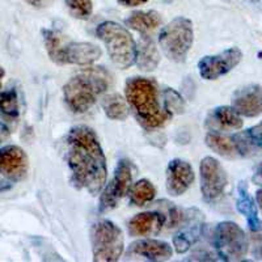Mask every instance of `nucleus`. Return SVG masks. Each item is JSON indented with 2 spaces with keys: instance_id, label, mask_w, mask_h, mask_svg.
<instances>
[{
  "instance_id": "7c9ffc66",
  "label": "nucleus",
  "mask_w": 262,
  "mask_h": 262,
  "mask_svg": "<svg viewBox=\"0 0 262 262\" xmlns=\"http://www.w3.org/2000/svg\"><path fill=\"white\" fill-rule=\"evenodd\" d=\"M253 181L256 182V184L262 185V163L259 164L258 168H257V170H256V173H254Z\"/></svg>"
},
{
  "instance_id": "a211bd4d",
  "label": "nucleus",
  "mask_w": 262,
  "mask_h": 262,
  "mask_svg": "<svg viewBox=\"0 0 262 262\" xmlns=\"http://www.w3.org/2000/svg\"><path fill=\"white\" fill-rule=\"evenodd\" d=\"M206 127L211 131L238 130L243 127V119L233 107L219 106L207 116Z\"/></svg>"
},
{
  "instance_id": "4468645a",
  "label": "nucleus",
  "mask_w": 262,
  "mask_h": 262,
  "mask_svg": "<svg viewBox=\"0 0 262 262\" xmlns=\"http://www.w3.org/2000/svg\"><path fill=\"white\" fill-rule=\"evenodd\" d=\"M184 228L174 235L173 244L177 253H185L191 248V245L200 238L202 233V217L196 210H189L185 212Z\"/></svg>"
},
{
  "instance_id": "0eeeda50",
  "label": "nucleus",
  "mask_w": 262,
  "mask_h": 262,
  "mask_svg": "<svg viewBox=\"0 0 262 262\" xmlns=\"http://www.w3.org/2000/svg\"><path fill=\"white\" fill-rule=\"evenodd\" d=\"M214 247L217 256L224 261L244 258L249 249L245 232L233 222H222L214 231Z\"/></svg>"
},
{
  "instance_id": "6ab92c4d",
  "label": "nucleus",
  "mask_w": 262,
  "mask_h": 262,
  "mask_svg": "<svg viewBox=\"0 0 262 262\" xmlns=\"http://www.w3.org/2000/svg\"><path fill=\"white\" fill-rule=\"evenodd\" d=\"M165 222L163 212H142L131 219L128 231L133 236H154L163 229Z\"/></svg>"
},
{
  "instance_id": "c85d7f7f",
  "label": "nucleus",
  "mask_w": 262,
  "mask_h": 262,
  "mask_svg": "<svg viewBox=\"0 0 262 262\" xmlns=\"http://www.w3.org/2000/svg\"><path fill=\"white\" fill-rule=\"evenodd\" d=\"M121 6H125V7H137L140 6V4H144L147 3L148 0H117Z\"/></svg>"
},
{
  "instance_id": "f3484780",
  "label": "nucleus",
  "mask_w": 262,
  "mask_h": 262,
  "mask_svg": "<svg viewBox=\"0 0 262 262\" xmlns=\"http://www.w3.org/2000/svg\"><path fill=\"white\" fill-rule=\"evenodd\" d=\"M238 156H256L262 152V121L258 125L232 135Z\"/></svg>"
},
{
  "instance_id": "9b49d317",
  "label": "nucleus",
  "mask_w": 262,
  "mask_h": 262,
  "mask_svg": "<svg viewBox=\"0 0 262 262\" xmlns=\"http://www.w3.org/2000/svg\"><path fill=\"white\" fill-rule=\"evenodd\" d=\"M29 160L24 149L17 146L0 148V173L11 181H21L28 174Z\"/></svg>"
},
{
  "instance_id": "5701e85b",
  "label": "nucleus",
  "mask_w": 262,
  "mask_h": 262,
  "mask_svg": "<svg viewBox=\"0 0 262 262\" xmlns=\"http://www.w3.org/2000/svg\"><path fill=\"white\" fill-rule=\"evenodd\" d=\"M102 109H104L105 114L114 121H125L130 113L127 102L118 93L105 96L102 98Z\"/></svg>"
},
{
  "instance_id": "b1692460",
  "label": "nucleus",
  "mask_w": 262,
  "mask_h": 262,
  "mask_svg": "<svg viewBox=\"0 0 262 262\" xmlns=\"http://www.w3.org/2000/svg\"><path fill=\"white\" fill-rule=\"evenodd\" d=\"M206 144L212 151L219 154L221 156H224V158H236V156H238L232 137H226V135L221 134L217 131H211V133L206 135Z\"/></svg>"
},
{
  "instance_id": "6e6552de",
  "label": "nucleus",
  "mask_w": 262,
  "mask_h": 262,
  "mask_svg": "<svg viewBox=\"0 0 262 262\" xmlns=\"http://www.w3.org/2000/svg\"><path fill=\"white\" fill-rule=\"evenodd\" d=\"M201 191L206 202H216L223 195L228 184V177L216 159L207 156L202 159L200 165Z\"/></svg>"
},
{
  "instance_id": "20e7f679",
  "label": "nucleus",
  "mask_w": 262,
  "mask_h": 262,
  "mask_svg": "<svg viewBox=\"0 0 262 262\" xmlns=\"http://www.w3.org/2000/svg\"><path fill=\"white\" fill-rule=\"evenodd\" d=\"M96 34L104 42L112 62L117 67L126 70L133 66L137 55V46L126 28L113 21H105L98 25Z\"/></svg>"
},
{
  "instance_id": "f257e3e1",
  "label": "nucleus",
  "mask_w": 262,
  "mask_h": 262,
  "mask_svg": "<svg viewBox=\"0 0 262 262\" xmlns=\"http://www.w3.org/2000/svg\"><path fill=\"white\" fill-rule=\"evenodd\" d=\"M66 158L75 188L92 195L100 193L106 181V159L92 128L86 126L71 128L66 138Z\"/></svg>"
},
{
  "instance_id": "cd10ccee",
  "label": "nucleus",
  "mask_w": 262,
  "mask_h": 262,
  "mask_svg": "<svg viewBox=\"0 0 262 262\" xmlns=\"http://www.w3.org/2000/svg\"><path fill=\"white\" fill-rule=\"evenodd\" d=\"M66 6L76 18L86 20L92 15V0H66Z\"/></svg>"
},
{
  "instance_id": "39448f33",
  "label": "nucleus",
  "mask_w": 262,
  "mask_h": 262,
  "mask_svg": "<svg viewBox=\"0 0 262 262\" xmlns=\"http://www.w3.org/2000/svg\"><path fill=\"white\" fill-rule=\"evenodd\" d=\"M193 39L191 21L189 18L177 17L163 28L159 37V43L167 58L172 62L182 63L188 58Z\"/></svg>"
},
{
  "instance_id": "9d476101",
  "label": "nucleus",
  "mask_w": 262,
  "mask_h": 262,
  "mask_svg": "<svg viewBox=\"0 0 262 262\" xmlns=\"http://www.w3.org/2000/svg\"><path fill=\"white\" fill-rule=\"evenodd\" d=\"M243 53L238 48H231L216 55L203 57L198 63V70L206 80H216L232 71L238 63L242 62Z\"/></svg>"
},
{
  "instance_id": "ddd939ff",
  "label": "nucleus",
  "mask_w": 262,
  "mask_h": 262,
  "mask_svg": "<svg viewBox=\"0 0 262 262\" xmlns=\"http://www.w3.org/2000/svg\"><path fill=\"white\" fill-rule=\"evenodd\" d=\"M194 182V172L190 164L174 159L167 168V190L170 195L180 196L188 191Z\"/></svg>"
},
{
  "instance_id": "aec40b11",
  "label": "nucleus",
  "mask_w": 262,
  "mask_h": 262,
  "mask_svg": "<svg viewBox=\"0 0 262 262\" xmlns=\"http://www.w3.org/2000/svg\"><path fill=\"white\" fill-rule=\"evenodd\" d=\"M238 196L237 202H236V207L237 211L242 212L245 217H247L248 227L250 231L253 232H258L262 229V222L258 217V211H257V206L254 203L253 198L250 196L249 191H248L247 186L244 182L238 185Z\"/></svg>"
},
{
  "instance_id": "72a5a7b5",
  "label": "nucleus",
  "mask_w": 262,
  "mask_h": 262,
  "mask_svg": "<svg viewBox=\"0 0 262 262\" xmlns=\"http://www.w3.org/2000/svg\"><path fill=\"white\" fill-rule=\"evenodd\" d=\"M173 2H174V0H164V3H167V4L173 3Z\"/></svg>"
},
{
  "instance_id": "dca6fc26",
  "label": "nucleus",
  "mask_w": 262,
  "mask_h": 262,
  "mask_svg": "<svg viewBox=\"0 0 262 262\" xmlns=\"http://www.w3.org/2000/svg\"><path fill=\"white\" fill-rule=\"evenodd\" d=\"M233 109L240 116L257 117L262 113V88L250 85L238 91L233 98Z\"/></svg>"
},
{
  "instance_id": "f03ea898",
  "label": "nucleus",
  "mask_w": 262,
  "mask_h": 262,
  "mask_svg": "<svg viewBox=\"0 0 262 262\" xmlns=\"http://www.w3.org/2000/svg\"><path fill=\"white\" fill-rule=\"evenodd\" d=\"M126 98L140 123L147 128H158L169 121L170 114L161 109L158 85L147 78H131L126 83Z\"/></svg>"
},
{
  "instance_id": "a878e982",
  "label": "nucleus",
  "mask_w": 262,
  "mask_h": 262,
  "mask_svg": "<svg viewBox=\"0 0 262 262\" xmlns=\"http://www.w3.org/2000/svg\"><path fill=\"white\" fill-rule=\"evenodd\" d=\"M18 96L15 90L0 92V114L8 121H15L18 118Z\"/></svg>"
},
{
  "instance_id": "1a4fd4ad",
  "label": "nucleus",
  "mask_w": 262,
  "mask_h": 262,
  "mask_svg": "<svg viewBox=\"0 0 262 262\" xmlns=\"http://www.w3.org/2000/svg\"><path fill=\"white\" fill-rule=\"evenodd\" d=\"M133 184V167L128 160H121L114 172L113 179L107 184L100 198V212L116 209L119 201L128 193Z\"/></svg>"
},
{
  "instance_id": "bb28decb",
  "label": "nucleus",
  "mask_w": 262,
  "mask_h": 262,
  "mask_svg": "<svg viewBox=\"0 0 262 262\" xmlns=\"http://www.w3.org/2000/svg\"><path fill=\"white\" fill-rule=\"evenodd\" d=\"M164 106L169 114H181L185 111V100L179 92L167 88L164 91Z\"/></svg>"
},
{
  "instance_id": "7ed1b4c3",
  "label": "nucleus",
  "mask_w": 262,
  "mask_h": 262,
  "mask_svg": "<svg viewBox=\"0 0 262 262\" xmlns=\"http://www.w3.org/2000/svg\"><path fill=\"white\" fill-rule=\"evenodd\" d=\"M111 75L102 67H92L75 75L63 86L67 106L74 113H85L97 101L98 96L109 88Z\"/></svg>"
},
{
  "instance_id": "c756f323",
  "label": "nucleus",
  "mask_w": 262,
  "mask_h": 262,
  "mask_svg": "<svg viewBox=\"0 0 262 262\" xmlns=\"http://www.w3.org/2000/svg\"><path fill=\"white\" fill-rule=\"evenodd\" d=\"M25 2L29 3L30 6L37 7V8H43V7H46L50 3V0H25Z\"/></svg>"
},
{
  "instance_id": "473e14b6",
  "label": "nucleus",
  "mask_w": 262,
  "mask_h": 262,
  "mask_svg": "<svg viewBox=\"0 0 262 262\" xmlns=\"http://www.w3.org/2000/svg\"><path fill=\"white\" fill-rule=\"evenodd\" d=\"M4 75H6V71H4V69L0 67V88H2V80H3Z\"/></svg>"
},
{
  "instance_id": "2eb2a0df",
  "label": "nucleus",
  "mask_w": 262,
  "mask_h": 262,
  "mask_svg": "<svg viewBox=\"0 0 262 262\" xmlns=\"http://www.w3.org/2000/svg\"><path fill=\"white\" fill-rule=\"evenodd\" d=\"M139 256L148 261H168L172 257L173 250L168 243L160 240H138L128 248V256Z\"/></svg>"
},
{
  "instance_id": "f8f14e48",
  "label": "nucleus",
  "mask_w": 262,
  "mask_h": 262,
  "mask_svg": "<svg viewBox=\"0 0 262 262\" xmlns=\"http://www.w3.org/2000/svg\"><path fill=\"white\" fill-rule=\"evenodd\" d=\"M101 57V50L90 42H64L58 64L91 66Z\"/></svg>"
},
{
  "instance_id": "f704fd0d",
  "label": "nucleus",
  "mask_w": 262,
  "mask_h": 262,
  "mask_svg": "<svg viewBox=\"0 0 262 262\" xmlns=\"http://www.w3.org/2000/svg\"><path fill=\"white\" fill-rule=\"evenodd\" d=\"M261 256H262V250H261Z\"/></svg>"
},
{
  "instance_id": "4be33fe9",
  "label": "nucleus",
  "mask_w": 262,
  "mask_h": 262,
  "mask_svg": "<svg viewBox=\"0 0 262 262\" xmlns=\"http://www.w3.org/2000/svg\"><path fill=\"white\" fill-rule=\"evenodd\" d=\"M125 24L131 29L139 32L142 36H149L161 25V16L155 11H137L126 18Z\"/></svg>"
},
{
  "instance_id": "2f4dec72",
  "label": "nucleus",
  "mask_w": 262,
  "mask_h": 262,
  "mask_svg": "<svg viewBox=\"0 0 262 262\" xmlns=\"http://www.w3.org/2000/svg\"><path fill=\"white\" fill-rule=\"evenodd\" d=\"M256 201H257V205H258L259 210H261V212H262V189H259V190L257 191Z\"/></svg>"
},
{
  "instance_id": "393cba45",
  "label": "nucleus",
  "mask_w": 262,
  "mask_h": 262,
  "mask_svg": "<svg viewBox=\"0 0 262 262\" xmlns=\"http://www.w3.org/2000/svg\"><path fill=\"white\" fill-rule=\"evenodd\" d=\"M155 195V186L148 180H140L134 186H131V202L137 206H146L154 201Z\"/></svg>"
},
{
  "instance_id": "412c9836",
  "label": "nucleus",
  "mask_w": 262,
  "mask_h": 262,
  "mask_svg": "<svg viewBox=\"0 0 262 262\" xmlns=\"http://www.w3.org/2000/svg\"><path fill=\"white\" fill-rule=\"evenodd\" d=\"M160 62V55L155 46V42L152 41L149 36H143L137 46V55L135 63L138 69L142 71H154Z\"/></svg>"
},
{
  "instance_id": "423d86ee",
  "label": "nucleus",
  "mask_w": 262,
  "mask_h": 262,
  "mask_svg": "<svg viewBox=\"0 0 262 262\" xmlns=\"http://www.w3.org/2000/svg\"><path fill=\"white\" fill-rule=\"evenodd\" d=\"M91 244L95 261H118L123 252V233L111 221H100L91 229Z\"/></svg>"
}]
</instances>
